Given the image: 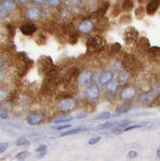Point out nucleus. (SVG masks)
Wrapping results in <instances>:
<instances>
[{
	"label": "nucleus",
	"instance_id": "f257e3e1",
	"mask_svg": "<svg viewBox=\"0 0 160 161\" xmlns=\"http://www.w3.org/2000/svg\"><path fill=\"white\" fill-rule=\"evenodd\" d=\"M106 46V41L103 37L95 36L88 39L86 43V52L88 54H96L103 51Z\"/></svg>",
	"mask_w": 160,
	"mask_h": 161
},
{
	"label": "nucleus",
	"instance_id": "f03ea898",
	"mask_svg": "<svg viewBox=\"0 0 160 161\" xmlns=\"http://www.w3.org/2000/svg\"><path fill=\"white\" fill-rule=\"evenodd\" d=\"M55 65L50 57L43 56L38 60V73L40 76H46L54 71Z\"/></svg>",
	"mask_w": 160,
	"mask_h": 161
},
{
	"label": "nucleus",
	"instance_id": "7ed1b4c3",
	"mask_svg": "<svg viewBox=\"0 0 160 161\" xmlns=\"http://www.w3.org/2000/svg\"><path fill=\"white\" fill-rule=\"evenodd\" d=\"M138 39V31L133 27H128L123 32V40L127 45H132Z\"/></svg>",
	"mask_w": 160,
	"mask_h": 161
},
{
	"label": "nucleus",
	"instance_id": "20e7f679",
	"mask_svg": "<svg viewBox=\"0 0 160 161\" xmlns=\"http://www.w3.org/2000/svg\"><path fill=\"white\" fill-rule=\"evenodd\" d=\"M123 65L125 69L127 72L134 71L137 67V60L134 56L127 54L124 57Z\"/></svg>",
	"mask_w": 160,
	"mask_h": 161
},
{
	"label": "nucleus",
	"instance_id": "39448f33",
	"mask_svg": "<svg viewBox=\"0 0 160 161\" xmlns=\"http://www.w3.org/2000/svg\"><path fill=\"white\" fill-rule=\"evenodd\" d=\"M134 44L135 45V48H137V50H138L140 53H147L148 49L151 47L149 40L146 37L138 38Z\"/></svg>",
	"mask_w": 160,
	"mask_h": 161
},
{
	"label": "nucleus",
	"instance_id": "423d86ee",
	"mask_svg": "<svg viewBox=\"0 0 160 161\" xmlns=\"http://www.w3.org/2000/svg\"><path fill=\"white\" fill-rule=\"evenodd\" d=\"M92 78H93V73L89 70H85L81 72L77 77V81L78 84L80 86H86L91 82Z\"/></svg>",
	"mask_w": 160,
	"mask_h": 161
},
{
	"label": "nucleus",
	"instance_id": "0eeeda50",
	"mask_svg": "<svg viewBox=\"0 0 160 161\" xmlns=\"http://www.w3.org/2000/svg\"><path fill=\"white\" fill-rule=\"evenodd\" d=\"M99 94H100V89H99L98 86L96 84L89 86L86 90V97L89 99L97 98Z\"/></svg>",
	"mask_w": 160,
	"mask_h": 161
},
{
	"label": "nucleus",
	"instance_id": "6e6552de",
	"mask_svg": "<svg viewBox=\"0 0 160 161\" xmlns=\"http://www.w3.org/2000/svg\"><path fill=\"white\" fill-rule=\"evenodd\" d=\"M15 8V3L12 0H4L3 2L1 3V8L0 11L3 15H6L9 14L10 12L13 11Z\"/></svg>",
	"mask_w": 160,
	"mask_h": 161
},
{
	"label": "nucleus",
	"instance_id": "1a4fd4ad",
	"mask_svg": "<svg viewBox=\"0 0 160 161\" xmlns=\"http://www.w3.org/2000/svg\"><path fill=\"white\" fill-rule=\"evenodd\" d=\"M41 11L38 8H30L26 11L25 15L28 19L30 20H38L41 16Z\"/></svg>",
	"mask_w": 160,
	"mask_h": 161
},
{
	"label": "nucleus",
	"instance_id": "9d476101",
	"mask_svg": "<svg viewBox=\"0 0 160 161\" xmlns=\"http://www.w3.org/2000/svg\"><path fill=\"white\" fill-rule=\"evenodd\" d=\"M75 107V103L73 100L65 98L62 101L59 105V110L62 112H69Z\"/></svg>",
	"mask_w": 160,
	"mask_h": 161
},
{
	"label": "nucleus",
	"instance_id": "9b49d317",
	"mask_svg": "<svg viewBox=\"0 0 160 161\" xmlns=\"http://www.w3.org/2000/svg\"><path fill=\"white\" fill-rule=\"evenodd\" d=\"M121 96L123 100H131L136 96V90L133 86H127L122 90Z\"/></svg>",
	"mask_w": 160,
	"mask_h": 161
},
{
	"label": "nucleus",
	"instance_id": "f8f14e48",
	"mask_svg": "<svg viewBox=\"0 0 160 161\" xmlns=\"http://www.w3.org/2000/svg\"><path fill=\"white\" fill-rule=\"evenodd\" d=\"M20 30H21V32H22L24 36H31L33 35V33H35L36 31L37 28L36 26L34 24L27 23V24H24L21 26Z\"/></svg>",
	"mask_w": 160,
	"mask_h": 161
},
{
	"label": "nucleus",
	"instance_id": "ddd939ff",
	"mask_svg": "<svg viewBox=\"0 0 160 161\" xmlns=\"http://www.w3.org/2000/svg\"><path fill=\"white\" fill-rule=\"evenodd\" d=\"M160 6V0H150L146 6V13L149 15H153L156 12Z\"/></svg>",
	"mask_w": 160,
	"mask_h": 161
},
{
	"label": "nucleus",
	"instance_id": "4468645a",
	"mask_svg": "<svg viewBox=\"0 0 160 161\" xmlns=\"http://www.w3.org/2000/svg\"><path fill=\"white\" fill-rule=\"evenodd\" d=\"M93 28H94V26H93V24L91 21L85 20V21H83V22L79 24L78 30L81 33L88 34L93 29Z\"/></svg>",
	"mask_w": 160,
	"mask_h": 161
},
{
	"label": "nucleus",
	"instance_id": "2eb2a0df",
	"mask_svg": "<svg viewBox=\"0 0 160 161\" xmlns=\"http://www.w3.org/2000/svg\"><path fill=\"white\" fill-rule=\"evenodd\" d=\"M109 3H105L102 7H101L99 9H97L96 11L92 13V17H93V19H100L103 18L104 15H106V13L107 12L108 9H109Z\"/></svg>",
	"mask_w": 160,
	"mask_h": 161
},
{
	"label": "nucleus",
	"instance_id": "dca6fc26",
	"mask_svg": "<svg viewBox=\"0 0 160 161\" xmlns=\"http://www.w3.org/2000/svg\"><path fill=\"white\" fill-rule=\"evenodd\" d=\"M43 119L44 117L40 114H31L27 117V121L30 125H37L42 122Z\"/></svg>",
	"mask_w": 160,
	"mask_h": 161
},
{
	"label": "nucleus",
	"instance_id": "f3484780",
	"mask_svg": "<svg viewBox=\"0 0 160 161\" xmlns=\"http://www.w3.org/2000/svg\"><path fill=\"white\" fill-rule=\"evenodd\" d=\"M113 74L111 72H105V73H102V75L99 77V82L102 85V86H106V85L109 84L111 80H113Z\"/></svg>",
	"mask_w": 160,
	"mask_h": 161
},
{
	"label": "nucleus",
	"instance_id": "a211bd4d",
	"mask_svg": "<svg viewBox=\"0 0 160 161\" xmlns=\"http://www.w3.org/2000/svg\"><path fill=\"white\" fill-rule=\"evenodd\" d=\"M155 94L152 92H148V93H143L141 96V100L143 103H146V104H151L154 99L155 98Z\"/></svg>",
	"mask_w": 160,
	"mask_h": 161
},
{
	"label": "nucleus",
	"instance_id": "6ab92c4d",
	"mask_svg": "<svg viewBox=\"0 0 160 161\" xmlns=\"http://www.w3.org/2000/svg\"><path fill=\"white\" fill-rule=\"evenodd\" d=\"M122 49V45L119 43H114L112 45H110L108 48V53L110 56H114L118 54Z\"/></svg>",
	"mask_w": 160,
	"mask_h": 161
},
{
	"label": "nucleus",
	"instance_id": "aec40b11",
	"mask_svg": "<svg viewBox=\"0 0 160 161\" xmlns=\"http://www.w3.org/2000/svg\"><path fill=\"white\" fill-rule=\"evenodd\" d=\"M134 6H135V3L133 0H123L122 4V10L125 12H129L133 9Z\"/></svg>",
	"mask_w": 160,
	"mask_h": 161
},
{
	"label": "nucleus",
	"instance_id": "412c9836",
	"mask_svg": "<svg viewBox=\"0 0 160 161\" xmlns=\"http://www.w3.org/2000/svg\"><path fill=\"white\" fill-rule=\"evenodd\" d=\"M135 17L138 20H142V19L144 18L145 16V14H146V11L144 9L143 7H138L135 11Z\"/></svg>",
	"mask_w": 160,
	"mask_h": 161
},
{
	"label": "nucleus",
	"instance_id": "4be33fe9",
	"mask_svg": "<svg viewBox=\"0 0 160 161\" xmlns=\"http://www.w3.org/2000/svg\"><path fill=\"white\" fill-rule=\"evenodd\" d=\"M132 21V16L130 14H124L119 19V24H128Z\"/></svg>",
	"mask_w": 160,
	"mask_h": 161
},
{
	"label": "nucleus",
	"instance_id": "5701e85b",
	"mask_svg": "<svg viewBox=\"0 0 160 161\" xmlns=\"http://www.w3.org/2000/svg\"><path fill=\"white\" fill-rule=\"evenodd\" d=\"M108 21L107 19H103V18L100 19L98 21V23L97 24V30H101V28H102V31L105 30V28H108Z\"/></svg>",
	"mask_w": 160,
	"mask_h": 161
},
{
	"label": "nucleus",
	"instance_id": "b1692460",
	"mask_svg": "<svg viewBox=\"0 0 160 161\" xmlns=\"http://www.w3.org/2000/svg\"><path fill=\"white\" fill-rule=\"evenodd\" d=\"M15 144L19 147H27L30 145V141L25 138H19L16 140Z\"/></svg>",
	"mask_w": 160,
	"mask_h": 161
},
{
	"label": "nucleus",
	"instance_id": "393cba45",
	"mask_svg": "<svg viewBox=\"0 0 160 161\" xmlns=\"http://www.w3.org/2000/svg\"><path fill=\"white\" fill-rule=\"evenodd\" d=\"M78 35H77L75 31H73V32L71 33L70 36H69V43L71 44V45H75L76 43L78 42Z\"/></svg>",
	"mask_w": 160,
	"mask_h": 161
},
{
	"label": "nucleus",
	"instance_id": "a878e982",
	"mask_svg": "<svg viewBox=\"0 0 160 161\" xmlns=\"http://www.w3.org/2000/svg\"><path fill=\"white\" fill-rule=\"evenodd\" d=\"M73 119V118L71 116H60V117H57V119H54V123H65V122H69Z\"/></svg>",
	"mask_w": 160,
	"mask_h": 161
},
{
	"label": "nucleus",
	"instance_id": "bb28decb",
	"mask_svg": "<svg viewBox=\"0 0 160 161\" xmlns=\"http://www.w3.org/2000/svg\"><path fill=\"white\" fill-rule=\"evenodd\" d=\"M121 12L120 6L118 3H115L113 7L112 8V11H111V15L113 17H117Z\"/></svg>",
	"mask_w": 160,
	"mask_h": 161
},
{
	"label": "nucleus",
	"instance_id": "cd10ccee",
	"mask_svg": "<svg viewBox=\"0 0 160 161\" xmlns=\"http://www.w3.org/2000/svg\"><path fill=\"white\" fill-rule=\"evenodd\" d=\"M118 88V83L117 81H113L111 82L110 84L108 85L107 86V90L109 93H114L115 91H117Z\"/></svg>",
	"mask_w": 160,
	"mask_h": 161
},
{
	"label": "nucleus",
	"instance_id": "c85d7f7f",
	"mask_svg": "<svg viewBox=\"0 0 160 161\" xmlns=\"http://www.w3.org/2000/svg\"><path fill=\"white\" fill-rule=\"evenodd\" d=\"M86 129H81V128H78V129H73V130H67L64 133H63L61 135V136H69V135H74V134H78L80 132L84 131L86 130Z\"/></svg>",
	"mask_w": 160,
	"mask_h": 161
},
{
	"label": "nucleus",
	"instance_id": "c756f323",
	"mask_svg": "<svg viewBox=\"0 0 160 161\" xmlns=\"http://www.w3.org/2000/svg\"><path fill=\"white\" fill-rule=\"evenodd\" d=\"M147 53L153 56H158L160 53V48L159 47H157V46H154V47H150V48L148 49Z\"/></svg>",
	"mask_w": 160,
	"mask_h": 161
},
{
	"label": "nucleus",
	"instance_id": "7c9ffc66",
	"mask_svg": "<svg viewBox=\"0 0 160 161\" xmlns=\"http://www.w3.org/2000/svg\"><path fill=\"white\" fill-rule=\"evenodd\" d=\"M29 156H30L29 152H27V151H24V152H19V153L17 154L16 156H15V158L18 159H27V158Z\"/></svg>",
	"mask_w": 160,
	"mask_h": 161
},
{
	"label": "nucleus",
	"instance_id": "2f4dec72",
	"mask_svg": "<svg viewBox=\"0 0 160 161\" xmlns=\"http://www.w3.org/2000/svg\"><path fill=\"white\" fill-rule=\"evenodd\" d=\"M111 116L109 112H102L99 114H97L96 117V119H99V120H102V119H107Z\"/></svg>",
	"mask_w": 160,
	"mask_h": 161
},
{
	"label": "nucleus",
	"instance_id": "473e14b6",
	"mask_svg": "<svg viewBox=\"0 0 160 161\" xmlns=\"http://www.w3.org/2000/svg\"><path fill=\"white\" fill-rule=\"evenodd\" d=\"M36 152H38L40 156H44V155H45L46 152H47V146H45V145L40 146V147H38V148L36 149Z\"/></svg>",
	"mask_w": 160,
	"mask_h": 161
},
{
	"label": "nucleus",
	"instance_id": "72a5a7b5",
	"mask_svg": "<svg viewBox=\"0 0 160 161\" xmlns=\"http://www.w3.org/2000/svg\"><path fill=\"white\" fill-rule=\"evenodd\" d=\"M130 109V106H129V105H124V106H122L121 107H119V109L118 110V111L119 112L120 114L122 113H124V112H126L128 111V110Z\"/></svg>",
	"mask_w": 160,
	"mask_h": 161
},
{
	"label": "nucleus",
	"instance_id": "f704fd0d",
	"mask_svg": "<svg viewBox=\"0 0 160 161\" xmlns=\"http://www.w3.org/2000/svg\"><path fill=\"white\" fill-rule=\"evenodd\" d=\"M101 140V137L100 136H97V137H93L92 139H90L89 140V145H93L95 143H98L99 141Z\"/></svg>",
	"mask_w": 160,
	"mask_h": 161
},
{
	"label": "nucleus",
	"instance_id": "c9c22d12",
	"mask_svg": "<svg viewBox=\"0 0 160 161\" xmlns=\"http://www.w3.org/2000/svg\"><path fill=\"white\" fill-rule=\"evenodd\" d=\"M151 106H160V95L155 97L154 101L152 102L151 105Z\"/></svg>",
	"mask_w": 160,
	"mask_h": 161
},
{
	"label": "nucleus",
	"instance_id": "e433bc0d",
	"mask_svg": "<svg viewBox=\"0 0 160 161\" xmlns=\"http://www.w3.org/2000/svg\"><path fill=\"white\" fill-rule=\"evenodd\" d=\"M8 147V143H0V154L5 152Z\"/></svg>",
	"mask_w": 160,
	"mask_h": 161
},
{
	"label": "nucleus",
	"instance_id": "4c0bfd02",
	"mask_svg": "<svg viewBox=\"0 0 160 161\" xmlns=\"http://www.w3.org/2000/svg\"><path fill=\"white\" fill-rule=\"evenodd\" d=\"M142 126H143V125H135V126H128V127H126V128L124 130V131H128V130H132V129L139 128V127H142Z\"/></svg>",
	"mask_w": 160,
	"mask_h": 161
},
{
	"label": "nucleus",
	"instance_id": "58836bf2",
	"mask_svg": "<svg viewBox=\"0 0 160 161\" xmlns=\"http://www.w3.org/2000/svg\"><path fill=\"white\" fill-rule=\"evenodd\" d=\"M48 3L52 7H57L60 3V0H48Z\"/></svg>",
	"mask_w": 160,
	"mask_h": 161
},
{
	"label": "nucleus",
	"instance_id": "ea45409f",
	"mask_svg": "<svg viewBox=\"0 0 160 161\" xmlns=\"http://www.w3.org/2000/svg\"><path fill=\"white\" fill-rule=\"evenodd\" d=\"M6 97H7V93H6V91H4L3 90H1V89H0V100H3V99L5 98Z\"/></svg>",
	"mask_w": 160,
	"mask_h": 161
},
{
	"label": "nucleus",
	"instance_id": "a19ab883",
	"mask_svg": "<svg viewBox=\"0 0 160 161\" xmlns=\"http://www.w3.org/2000/svg\"><path fill=\"white\" fill-rule=\"evenodd\" d=\"M71 125H63V126H57V130H62V129H66V128H69L70 127Z\"/></svg>",
	"mask_w": 160,
	"mask_h": 161
},
{
	"label": "nucleus",
	"instance_id": "79ce46f5",
	"mask_svg": "<svg viewBox=\"0 0 160 161\" xmlns=\"http://www.w3.org/2000/svg\"><path fill=\"white\" fill-rule=\"evenodd\" d=\"M137 155H138V153L136 152H134V151H131V152H129V156L131 158L136 157Z\"/></svg>",
	"mask_w": 160,
	"mask_h": 161
},
{
	"label": "nucleus",
	"instance_id": "37998d69",
	"mask_svg": "<svg viewBox=\"0 0 160 161\" xmlns=\"http://www.w3.org/2000/svg\"><path fill=\"white\" fill-rule=\"evenodd\" d=\"M0 117L3 119H8V114H6L5 112H1V113H0Z\"/></svg>",
	"mask_w": 160,
	"mask_h": 161
},
{
	"label": "nucleus",
	"instance_id": "c03bdc74",
	"mask_svg": "<svg viewBox=\"0 0 160 161\" xmlns=\"http://www.w3.org/2000/svg\"><path fill=\"white\" fill-rule=\"evenodd\" d=\"M35 3H39V4H43L45 3L46 0H33Z\"/></svg>",
	"mask_w": 160,
	"mask_h": 161
},
{
	"label": "nucleus",
	"instance_id": "a18cd8bd",
	"mask_svg": "<svg viewBox=\"0 0 160 161\" xmlns=\"http://www.w3.org/2000/svg\"><path fill=\"white\" fill-rule=\"evenodd\" d=\"M87 115V114H78V115H77V119H82V118H84V117H86V116Z\"/></svg>",
	"mask_w": 160,
	"mask_h": 161
},
{
	"label": "nucleus",
	"instance_id": "49530a36",
	"mask_svg": "<svg viewBox=\"0 0 160 161\" xmlns=\"http://www.w3.org/2000/svg\"><path fill=\"white\" fill-rule=\"evenodd\" d=\"M18 1L20 3H27V2H29V1H31V0H18Z\"/></svg>",
	"mask_w": 160,
	"mask_h": 161
},
{
	"label": "nucleus",
	"instance_id": "de8ad7c7",
	"mask_svg": "<svg viewBox=\"0 0 160 161\" xmlns=\"http://www.w3.org/2000/svg\"><path fill=\"white\" fill-rule=\"evenodd\" d=\"M157 156L160 158V148H158V150H157Z\"/></svg>",
	"mask_w": 160,
	"mask_h": 161
},
{
	"label": "nucleus",
	"instance_id": "09e8293b",
	"mask_svg": "<svg viewBox=\"0 0 160 161\" xmlns=\"http://www.w3.org/2000/svg\"><path fill=\"white\" fill-rule=\"evenodd\" d=\"M3 65V61L2 59L0 58V68H1Z\"/></svg>",
	"mask_w": 160,
	"mask_h": 161
},
{
	"label": "nucleus",
	"instance_id": "8fccbe9b",
	"mask_svg": "<svg viewBox=\"0 0 160 161\" xmlns=\"http://www.w3.org/2000/svg\"><path fill=\"white\" fill-rule=\"evenodd\" d=\"M158 90L160 91V81H159V83H158Z\"/></svg>",
	"mask_w": 160,
	"mask_h": 161
}]
</instances>
